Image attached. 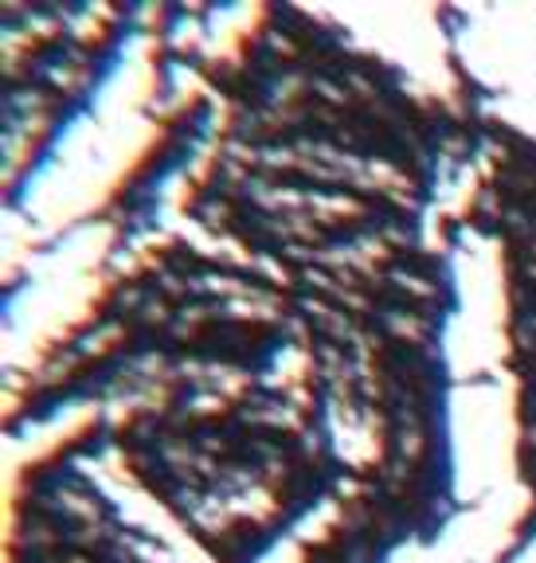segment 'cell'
Listing matches in <instances>:
<instances>
[{
  "instance_id": "1",
  "label": "cell",
  "mask_w": 536,
  "mask_h": 563,
  "mask_svg": "<svg viewBox=\"0 0 536 563\" xmlns=\"http://www.w3.org/2000/svg\"><path fill=\"white\" fill-rule=\"evenodd\" d=\"M153 384L157 399L98 411L106 454L208 563H259L326 501L344 505V489L364 485L306 379Z\"/></svg>"
},
{
  "instance_id": "2",
  "label": "cell",
  "mask_w": 536,
  "mask_h": 563,
  "mask_svg": "<svg viewBox=\"0 0 536 563\" xmlns=\"http://www.w3.org/2000/svg\"><path fill=\"white\" fill-rule=\"evenodd\" d=\"M478 180L455 211L462 235H478L497 251L502 274V368L513 376V419L517 431L536 427V137L510 118L485 110ZM517 482L528 493L525 517L490 563H517L536 540V439L513 446Z\"/></svg>"
},
{
  "instance_id": "3",
  "label": "cell",
  "mask_w": 536,
  "mask_h": 563,
  "mask_svg": "<svg viewBox=\"0 0 536 563\" xmlns=\"http://www.w3.org/2000/svg\"><path fill=\"white\" fill-rule=\"evenodd\" d=\"M17 9L28 27L4 16L9 211H17L32 176L52 161L55 141L70 118L90 106L141 20V9H98L95 24L75 27L83 9H63V4H17Z\"/></svg>"
},
{
  "instance_id": "4",
  "label": "cell",
  "mask_w": 536,
  "mask_h": 563,
  "mask_svg": "<svg viewBox=\"0 0 536 563\" xmlns=\"http://www.w3.org/2000/svg\"><path fill=\"white\" fill-rule=\"evenodd\" d=\"M102 454V419L95 415L17 470L9 563H153L138 552L150 532L133 528L122 505L90 482L87 462Z\"/></svg>"
}]
</instances>
